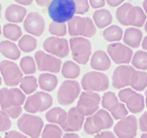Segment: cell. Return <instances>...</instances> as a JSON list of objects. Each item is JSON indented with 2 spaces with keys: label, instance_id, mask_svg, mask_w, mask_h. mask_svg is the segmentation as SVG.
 <instances>
[{
  "label": "cell",
  "instance_id": "cell-1",
  "mask_svg": "<svg viewBox=\"0 0 147 138\" xmlns=\"http://www.w3.org/2000/svg\"><path fill=\"white\" fill-rule=\"evenodd\" d=\"M116 19L121 25L140 28L146 22V14L140 6H134L127 2L116 9Z\"/></svg>",
  "mask_w": 147,
  "mask_h": 138
},
{
  "label": "cell",
  "instance_id": "cell-2",
  "mask_svg": "<svg viewBox=\"0 0 147 138\" xmlns=\"http://www.w3.org/2000/svg\"><path fill=\"white\" fill-rule=\"evenodd\" d=\"M75 3L73 0H53L47 6V14L53 22L66 23L75 16Z\"/></svg>",
  "mask_w": 147,
  "mask_h": 138
},
{
  "label": "cell",
  "instance_id": "cell-3",
  "mask_svg": "<svg viewBox=\"0 0 147 138\" xmlns=\"http://www.w3.org/2000/svg\"><path fill=\"white\" fill-rule=\"evenodd\" d=\"M113 125L114 122L110 114L105 109H99L93 116L84 120V130L88 135H96L102 131L110 129Z\"/></svg>",
  "mask_w": 147,
  "mask_h": 138
},
{
  "label": "cell",
  "instance_id": "cell-4",
  "mask_svg": "<svg viewBox=\"0 0 147 138\" xmlns=\"http://www.w3.org/2000/svg\"><path fill=\"white\" fill-rule=\"evenodd\" d=\"M97 32L94 21L91 18L75 16L68 22V33L71 37H93Z\"/></svg>",
  "mask_w": 147,
  "mask_h": 138
},
{
  "label": "cell",
  "instance_id": "cell-5",
  "mask_svg": "<svg viewBox=\"0 0 147 138\" xmlns=\"http://www.w3.org/2000/svg\"><path fill=\"white\" fill-rule=\"evenodd\" d=\"M19 130L29 138H39L41 136L44 124L40 116L31 114H24L17 122Z\"/></svg>",
  "mask_w": 147,
  "mask_h": 138
},
{
  "label": "cell",
  "instance_id": "cell-6",
  "mask_svg": "<svg viewBox=\"0 0 147 138\" xmlns=\"http://www.w3.org/2000/svg\"><path fill=\"white\" fill-rule=\"evenodd\" d=\"M68 42L74 62L77 64H86L92 56L91 41L84 37H72Z\"/></svg>",
  "mask_w": 147,
  "mask_h": 138
},
{
  "label": "cell",
  "instance_id": "cell-7",
  "mask_svg": "<svg viewBox=\"0 0 147 138\" xmlns=\"http://www.w3.org/2000/svg\"><path fill=\"white\" fill-rule=\"evenodd\" d=\"M53 102V97L49 93L42 91L36 92L26 99L24 103V109L31 114L42 112L51 108Z\"/></svg>",
  "mask_w": 147,
  "mask_h": 138
},
{
  "label": "cell",
  "instance_id": "cell-8",
  "mask_svg": "<svg viewBox=\"0 0 147 138\" xmlns=\"http://www.w3.org/2000/svg\"><path fill=\"white\" fill-rule=\"evenodd\" d=\"M81 87L86 92H104L109 88V78L100 71L88 72L81 78Z\"/></svg>",
  "mask_w": 147,
  "mask_h": 138
},
{
  "label": "cell",
  "instance_id": "cell-9",
  "mask_svg": "<svg viewBox=\"0 0 147 138\" xmlns=\"http://www.w3.org/2000/svg\"><path fill=\"white\" fill-rule=\"evenodd\" d=\"M101 104L103 108L107 110L113 120H121L129 114L125 105L119 101L118 97L113 92H105L101 97Z\"/></svg>",
  "mask_w": 147,
  "mask_h": 138
},
{
  "label": "cell",
  "instance_id": "cell-10",
  "mask_svg": "<svg viewBox=\"0 0 147 138\" xmlns=\"http://www.w3.org/2000/svg\"><path fill=\"white\" fill-rule=\"evenodd\" d=\"M118 99L132 114H139L145 107L144 96L131 88H125L120 90L118 93Z\"/></svg>",
  "mask_w": 147,
  "mask_h": 138
},
{
  "label": "cell",
  "instance_id": "cell-11",
  "mask_svg": "<svg viewBox=\"0 0 147 138\" xmlns=\"http://www.w3.org/2000/svg\"><path fill=\"white\" fill-rule=\"evenodd\" d=\"M101 97L95 92H81L79 95L76 108L84 116H91L99 110Z\"/></svg>",
  "mask_w": 147,
  "mask_h": 138
},
{
  "label": "cell",
  "instance_id": "cell-12",
  "mask_svg": "<svg viewBox=\"0 0 147 138\" xmlns=\"http://www.w3.org/2000/svg\"><path fill=\"white\" fill-rule=\"evenodd\" d=\"M26 101L25 94L18 88H3L0 90V107L1 110L12 107H20Z\"/></svg>",
  "mask_w": 147,
  "mask_h": 138
},
{
  "label": "cell",
  "instance_id": "cell-13",
  "mask_svg": "<svg viewBox=\"0 0 147 138\" xmlns=\"http://www.w3.org/2000/svg\"><path fill=\"white\" fill-rule=\"evenodd\" d=\"M36 67L41 72L47 73H58L62 68V60L47 54L44 51H37L34 55Z\"/></svg>",
  "mask_w": 147,
  "mask_h": 138
},
{
  "label": "cell",
  "instance_id": "cell-14",
  "mask_svg": "<svg viewBox=\"0 0 147 138\" xmlns=\"http://www.w3.org/2000/svg\"><path fill=\"white\" fill-rule=\"evenodd\" d=\"M80 95V85L73 79H66L62 83L58 91V102L62 105H70Z\"/></svg>",
  "mask_w": 147,
  "mask_h": 138
},
{
  "label": "cell",
  "instance_id": "cell-15",
  "mask_svg": "<svg viewBox=\"0 0 147 138\" xmlns=\"http://www.w3.org/2000/svg\"><path fill=\"white\" fill-rule=\"evenodd\" d=\"M0 73L2 75L4 84L8 87H16L20 85L23 78V72L20 66L9 60H3L0 62Z\"/></svg>",
  "mask_w": 147,
  "mask_h": 138
},
{
  "label": "cell",
  "instance_id": "cell-16",
  "mask_svg": "<svg viewBox=\"0 0 147 138\" xmlns=\"http://www.w3.org/2000/svg\"><path fill=\"white\" fill-rule=\"evenodd\" d=\"M43 49L45 51V53L59 58V59L67 57L70 53L68 40L62 38V37L56 36L47 37V39L44 40Z\"/></svg>",
  "mask_w": 147,
  "mask_h": 138
},
{
  "label": "cell",
  "instance_id": "cell-17",
  "mask_svg": "<svg viewBox=\"0 0 147 138\" xmlns=\"http://www.w3.org/2000/svg\"><path fill=\"white\" fill-rule=\"evenodd\" d=\"M137 130L138 121L134 116H127L113 126V133L117 138H135Z\"/></svg>",
  "mask_w": 147,
  "mask_h": 138
},
{
  "label": "cell",
  "instance_id": "cell-18",
  "mask_svg": "<svg viewBox=\"0 0 147 138\" xmlns=\"http://www.w3.org/2000/svg\"><path fill=\"white\" fill-rule=\"evenodd\" d=\"M107 54L114 63L120 65L129 64L132 61L133 51L127 45L120 42H113L107 47Z\"/></svg>",
  "mask_w": 147,
  "mask_h": 138
},
{
  "label": "cell",
  "instance_id": "cell-19",
  "mask_svg": "<svg viewBox=\"0 0 147 138\" xmlns=\"http://www.w3.org/2000/svg\"><path fill=\"white\" fill-rule=\"evenodd\" d=\"M45 21L39 12H32L26 16L24 20V29L29 35L40 36L44 32Z\"/></svg>",
  "mask_w": 147,
  "mask_h": 138
},
{
  "label": "cell",
  "instance_id": "cell-20",
  "mask_svg": "<svg viewBox=\"0 0 147 138\" xmlns=\"http://www.w3.org/2000/svg\"><path fill=\"white\" fill-rule=\"evenodd\" d=\"M84 116L81 114L76 107H72L67 112V116L64 123L61 125V129L67 133H73L81 130L84 127Z\"/></svg>",
  "mask_w": 147,
  "mask_h": 138
},
{
  "label": "cell",
  "instance_id": "cell-21",
  "mask_svg": "<svg viewBox=\"0 0 147 138\" xmlns=\"http://www.w3.org/2000/svg\"><path fill=\"white\" fill-rule=\"evenodd\" d=\"M135 68L129 65H120L114 69L112 74V86L115 89H125L130 86L131 77Z\"/></svg>",
  "mask_w": 147,
  "mask_h": 138
},
{
  "label": "cell",
  "instance_id": "cell-22",
  "mask_svg": "<svg viewBox=\"0 0 147 138\" xmlns=\"http://www.w3.org/2000/svg\"><path fill=\"white\" fill-rule=\"evenodd\" d=\"M90 60H91V67L95 69L96 71H105L111 66V60L108 54L101 49L96 51L92 55V58Z\"/></svg>",
  "mask_w": 147,
  "mask_h": 138
},
{
  "label": "cell",
  "instance_id": "cell-23",
  "mask_svg": "<svg viewBox=\"0 0 147 138\" xmlns=\"http://www.w3.org/2000/svg\"><path fill=\"white\" fill-rule=\"evenodd\" d=\"M27 15V9L19 4H10L5 10V19L11 24L24 22Z\"/></svg>",
  "mask_w": 147,
  "mask_h": 138
},
{
  "label": "cell",
  "instance_id": "cell-24",
  "mask_svg": "<svg viewBox=\"0 0 147 138\" xmlns=\"http://www.w3.org/2000/svg\"><path fill=\"white\" fill-rule=\"evenodd\" d=\"M143 38V33L139 28L135 27H130L125 29V34L123 36V39L125 45H127L129 47H133V49H137L141 45Z\"/></svg>",
  "mask_w": 147,
  "mask_h": 138
},
{
  "label": "cell",
  "instance_id": "cell-25",
  "mask_svg": "<svg viewBox=\"0 0 147 138\" xmlns=\"http://www.w3.org/2000/svg\"><path fill=\"white\" fill-rule=\"evenodd\" d=\"M131 89L137 92H142L147 88V73L141 70H134L131 77Z\"/></svg>",
  "mask_w": 147,
  "mask_h": 138
},
{
  "label": "cell",
  "instance_id": "cell-26",
  "mask_svg": "<svg viewBox=\"0 0 147 138\" xmlns=\"http://www.w3.org/2000/svg\"><path fill=\"white\" fill-rule=\"evenodd\" d=\"M0 53L9 60H18L21 56V51L18 45L8 40H3L0 42Z\"/></svg>",
  "mask_w": 147,
  "mask_h": 138
},
{
  "label": "cell",
  "instance_id": "cell-27",
  "mask_svg": "<svg viewBox=\"0 0 147 138\" xmlns=\"http://www.w3.org/2000/svg\"><path fill=\"white\" fill-rule=\"evenodd\" d=\"M93 21L95 26L103 29L112 23V15L108 9H97L93 15Z\"/></svg>",
  "mask_w": 147,
  "mask_h": 138
},
{
  "label": "cell",
  "instance_id": "cell-28",
  "mask_svg": "<svg viewBox=\"0 0 147 138\" xmlns=\"http://www.w3.org/2000/svg\"><path fill=\"white\" fill-rule=\"evenodd\" d=\"M38 86L43 92H52L57 88L58 78L53 73H41L38 77Z\"/></svg>",
  "mask_w": 147,
  "mask_h": 138
},
{
  "label": "cell",
  "instance_id": "cell-29",
  "mask_svg": "<svg viewBox=\"0 0 147 138\" xmlns=\"http://www.w3.org/2000/svg\"><path fill=\"white\" fill-rule=\"evenodd\" d=\"M66 116L67 112L63 108H60V107L51 108L45 114V118L49 122V124H55V125H60V126L64 123Z\"/></svg>",
  "mask_w": 147,
  "mask_h": 138
},
{
  "label": "cell",
  "instance_id": "cell-30",
  "mask_svg": "<svg viewBox=\"0 0 147 138\" xmlns=\"http://www.w3.org/2000/svg\"><path fill=\"white\" fill-rule=\"evenodd\" d=\"M62 75L67 79H74L79 76L80 68L74 61H66L62 65Z\"/></svg>",
  "mask_w": 147,
  "mask_h": 138
},
{
  "label": "cell",
  "instance_id": "cell-31",
  "mask_svg": "<svg viewBox=\"0 0 147 138\" xmlns=\"http://www.w3.org/2000/svg\"><path fill=\"white\" fill-rule=\"evenodd\" d=\"M38 88V81L34 75H27L22 78L20 83V89L25 95L34 93Z\"/></svg>",
  "mask_w": 147,
  "mask_h": 138
},
{
  "label": "cell",
  "instance_id": "cell-32",
  "mask_svg": "<svg viewBox=\"0 0 147 138\" xmlns=\"http://www.w3.org/2000/svg\"><path fill=\"white\" fill-rule=\"evenodd\" d=\"M123 31L119 26L112 25L107 27L103 32V37L105 40L109 42H118L120 39H123Z\"/></svg>",
  "mask_w": 147,
  "mask_h": 138
},
{
  "label": "cell",
  "instance_id": "cell-33",
  "mask_svg": "<svg viewBox=\"0 0 147 138\" xmlns=\"http://www.w3.org/2000/svg\"><path fill=\"white\" fill-rule=\"evenodd\" d=\"M3 35L11 41H17L22 37V29L17 24H5L2 29Z\"/></svg>",
  "mask_w": 147,
  "mask_h": 138
},
{
  "label": "cell",
  "instance_id": "cell-34",
  "mask_svg": "<svg viewBox=\"0 0 147 138\" xmlns=\"http://www.w3.org/2000/svg\"><path fill=\"white\" fill-rule=\"evenodd\" d=\"M37 47V40L34 36L29 34L23 35L19 40V49L25 53L33 52Z\"/></svg>",
  "mask_w": 147,
  "mask_h": 138
},
{
  "label": "cell",
  "instance_id": "cell-35",
  "mask_svg": "<svg viewBox=\"0 0 147 138\" xmlns=\"http://www.w3.org/2000/svg\"><path fill=\"white\" fill-rule=\"evenodd\" d=\"M132 64L134 68L141 71L147 70V52L145 51H137L133 55Z\"/></svg>",
  "mask_w": 147,
  "mask_h": 138
},
{
  "label": "cell",
  "instance_id": "cell-36",
  "mask_svg": "<svg viewBox=\"0 0 147 138\" xmlns=\"http://www.w3.org/2000/svg\"><path fill=\"white\" fill-rule=\"evenodd\" d=\"M42 138H62L63 137V130L59 125L55 124H47L43 127L41 133Z\"/></svg>",
  "mask_w": 147,
  "mask_h": 138
},
{
  "label": "cell",
  "instance_id": "cell-37",
  "mask_svg": "<svg viewBox=\"0 0 147 138\" xmlns=\"http://www.w3.org/2000/svg\"><path fill=\"white\" fill-rule=\"evenodd\" d=\"M20 68L23 73H25L26 75L34 74L37 69L34 58L30 57V56H26V57L22 58L20 62Z\"/></svg>",
  "mask_w": 147,
  "mask_h": 138
},
{
  "label": "cell",
  "instance_id": "cell-38",
  "mask_svg": "<svg viewBox=\"0 0 147 138\" xmlns=\"http://www.w3.org/2000/svg\"><path fill=\"white\" fill-rule=\"evenodd\" d=\"M49 31L56 37H63L67 34V25L65 23L52 22L49 26Z\"/></svg>",
  "mask_w": 147,
  "mask_h": 138
},
{
  "label": "cell",
  "instance_id": "cell-39",
  "mask_svg": "<svg viewBox=\"0 0 147 138\" xmlns=\"http://www.w3.org/2000/svg\"><path fill=\"white\" fill-rule=\"evenodd\" d=\"M11 127L10 118L5 114L4 111L0 109V132H6Z\"/></svg>",
  "mask_w": 147,
  "mask_h": 138
},
{
  "label": "cell",
  "instance_id": "cell-40",
  "mask_svg": "<svg viewBox=\"0 0 147 138\" xmlns=\"http://www.w3.org/2000/svg\"><path fill=\"white\" fill-rule=\"evenodd\" d=\"M75 3V8L76 12L75 14L77 15H84L88 12L90 8V3L88 0H73Z\"/></svg>",
  "mask_w": 147,
  "mask_h": 138
},
{
  "label": "cell",
  "instance_id": "cell-41",
  "mask_svg": "<svg viewBox=\"0 0 147 138\" xmlns=\"http://www.w3.org/2000/svg\"><path fill=\"white\" fill-rule=\"evenodd\" d=\"M139 128L142 132L147 133V111H145L139 118Z\"/></svg>",
  "mask_w": 147,
  "mask_h": 138
},
{
  "label": "cell",
  "instance_id": "cell-42",
  "mask_svg": "<svg viewBox=\"0 0 147 138\" xmlns=\"http://www.w3.org/2000/svg\"><path fill=\"white\" fill-rule=\"evenodd\" d=\"M4 138H29L25 134L18 132V131H7L4 135Z\"/></svg>",
  "mask_w": 147,
  "mask_h": 138
},
{
  "label": "cell",
  "instance_id": "cell-43",
  "mask_svg": "<svg viewBox=\"0 0 147 138\" xmlns=\"http://www.w3.org/2000/svg\"><path fill=\"white\" fill-rule=\"evenodd\" d=\"M94 138H117L116 135L113 132H110V131H102L100 133L96 134Z\"/></svg>",
  "mask_w": 147,
  "mask_h": 138
},
{
  "label": "cell",
  "instance_id": "cell-44",
  "mask_svg": "<svg viewBox=\"0 0 147 138\" xmlns=\"http://www.w3.org/2000/svg\"><path fill=\"white\" fill-rule=\"evenodd\" d=\"M90 4L93 8H101L104 7V5L106 4L105 0H88Z\"/></svg>",
  "mask_w": 147,
  "mask_h": 138
},
{
  "label": "cell",
  "instance_id": "cell-45",
  "mask_svg": "<svg viewBox=\"0 0 147 138\" xmlns=\"http://www.w3.org/2000/svg\"><path fill=\"white\" fill-rule=\"evenodd\" d=\"M105 1L108 3V5H110L112 7H115V6L123 4V2L125 0H105Z\"/></svg>",
  "mask_w": 147,
  "mask_h": 138
},
{
  "label": "cell",
  "instance_id": "cell-46",
  "mask_svg": "<svg viewBox=\"0 0 147 138\" xmlns=\"http://www.w3.org/2000/svg\"><path fill=\"white\" fill-rule=\"evenodd\" d=\"M35 1H36L37 5H39L41 7H47L53 0H35Z\"/></svg>",
  "mask_w": 147,
  "mask_h": 138
},
{
  "label": "cell",
  "instance_id": "cell-47",
  "mask_svg": "<svg viewBox=\"0 0 147 138\" xmlns=\"http://www.w3.org/2000/svg\"><path fill=\"white\" fill-rule=\"evenodd\" d=\"M19 5H30L32 4L33 0H15Z\"/></svg>",
  "mask_w": 147,
  "mask_h": 138
},
{
  "label": "cell",
  "instance_id": "cell-48",
  "mask_svg": "<svg viewBox=\"0 0 147 138\" xmlns=\"http://www.w3.org/2000/svg\"><path fill=\"white\" fill-rule=\"evenodd\" d=\"M62 138H80V136L76 133H66L64 134Z\"/></svg>",
  "mask_w": 147,
  "mask_h": 138
},
{
  "label": "cell",
  "instance_id": "cell-49",
  "mask_svg": "<svg viewBox=\"0 0 147 138\" xmlns=\"http://www.w3.org/2000/svg\"><path fill=\"white\" fill-rule=\"evenodd\" d=\"M142 47L143 49H144L145 52L147 51V36H145L144 38H143V41H142Z\"/></svg>",
  "mask_w": 147,
  "mask_h": 138
},
{
  "label": "cell",
  "instance_id": "cell-50",
  "mask_svg": "<svg viewBox=\"0 0 147 138\" xmlns=\"http://www.w3.org/2000/svg\"><path fill=\"white\" fill-rule=\"evenodd\" d=\"M143 10H144V12L147 15V0L143 1Z\"/></svg>",
  "mask_w": 147,
  "mask_h": 138
},
{
  "label": "cell",
  "instance_id": "cell-51",
  "mask_svg": "<svg viewBox=\"0 0 147 138\" xmlns=\"http://www.w3.org/2000/svg\"><path fill=\"white\" fill-rule=\"evenodd\" d=\"M144 100H145V106L147 107V88H146V91H145V98H144Z\"/></svg>",
  "mask_w": 147,
  "mask_h": 138
},
{
  "label": "cell",
  "instance_id": "cell-52",
  "mask_svg": "<svg viewBox=\"0 0 147 138\" xmlns=\"http://www.w3.org/2000/svg\"><path fill=\"white\" fill-rule=\"evenodd\" d=\"M144 30L147 32V20H146V22H145V24H144Z\"/></svg>",
  "mask_w": 147,
  "mask_h": 138
},
{
  "label": "cell",
  "instance_id": "cell-53",
  "mask_svg": "<svg viewBox=\"0 0 147 138\" xmlns=\"http://www.w3.org/2000/svg\"><path fill=\"white\" fill-rule=\"evenodd\" d=\"M141 138H147V133H143L141 135Z\"/></svg>",
  "mask_w": 147,
  "mask_h": 138
},
{
  "label": "cell",
  "instance_id": "cell-54",
  "mask_svg": "<svg viewBox=\"0 0 147 138\" xmlns=\"http://www.w3.org/2000/svg\"><path fill=\"white\" fill-rule=\"evenodd\" d=\"M1 9H2V5L0 3V18H1Z\"/></svg>",
  "mask_w": 147,
  "mask_h": 138
},
{
  "label": "cell",
  "instance_id": "cell-55",
  "mask_svg": "<svg viewBox=\"0 0 147 138\" xmlns=\"http://www.w3.org/2000/svg\"><path fill=\"white\" fill-rule=\"evenodd\" d=\"M1 83H2V78H1V75H0V86H1Z\"/></svg>",
  "mask_w": 147,
  "mask_h": 138
},
{
  "label": "cell",
  "instance_id": "cell-56",
  "mask_svg": "<svg viewBox=\"0 0 147 138\" xmlns=\"http://www.w3.org/2000/svg\"><path fill=\"white\" fill-rule=\"evenodd\" d=\"M0 36H1V27H0Z\"/></svg>",
  "mask_w": 147,
  "mask_h": 138
},
{
  "label": "cell",
  "instance_id": "cell-57",
  "mask_svg": "<svg viewBox=\"0 0 147 138\" xmlns=\"http://www.w3.org/2000/svg\"><path fill=\"white\" fill-rule=\"evenodd\" d=\"M0 138H1V137H0Z\"/></svg>",
  "mask_w": 147,
  "mask_h": 138
}]
</instances>
